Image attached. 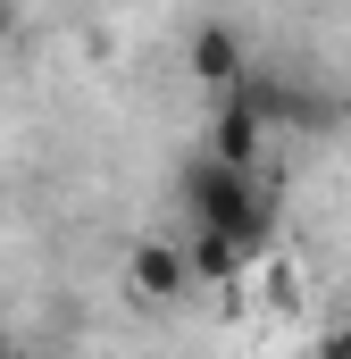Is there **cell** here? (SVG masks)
<instances>
[{"label": "cell", "mask_w": 351, "mask_h": 359, "mask_svg": "<svg viewBox=\"0 0 351 359\" xmlns=\"http://www.w3.org/2000/svg\"><path fill=\"white\" fill-rule=\"evenodd\" d=\"M8 34H17V8H8V0H0V42H8Z\"/></svg>", "instance_id": "7"}, {"label": "cell", "mask_w": 351, "mask_h": 359, "mask_svg": "<svg viewBox=\"0 0 351 359\" xmlns=\"http://www.w3.org/2000/svg\"><path fill=\"white\" fill-rule=\"evenodd\" d=\"M184 67H192L201 84L234 92L243 76H251V50H243V34H234V25H192V42H184Z\"/></svg>", "instance_id": "3"}, {"label": "cell", "mask_w": 351, "mask_h": 359, "mask_svg": "<svg viewBox=\"0 0 351 359\" xmlns=\"http://www.w3.org/2000/svg\"><path fill=\"white\" fill-rule=\"evenodd\" d=\"M260 142H267V126L251 117V109L226 100V109L209 117V159H218V168H251V176H260Z\"/></svg>", "instance_id": "4"}, {"label": "cell", "mask_w": 351, "mask_h": 359, "mask_svg": "<svg viewBox=\"0 0 351 359\" xmlns=\"http://www.w3.org/2000/svg\"><path fill=\"white\" fill-rule=\"evenodd\" d=\"M184 251H192V284H234V276L251 268V259H243V251H234L226 234H192Z\"/></svg>", "instance_id": "5"}, {"label": "cell", "mask_w": 351, "mask_h": 359, "mask_svg": "<svg viewBox=\"0 0 351 359\" xmlns=\"http://www.w3.org/2000/svg\"><path fill=\"white\" fill-rule=\"evenodd\" d=\"M318 359H351V309L326 326V334H318Z\"/></svg>", "instance_id": "6"}, {"label": "cell", "mask_w": 351, "mask_h": 359, "mask_svg": "<svg viewBox=\"0 0 351 359\" xmlns=\"http://www.w3.org/2000/svg\"><path fill=\"white\" fill-rule=\"evenodd\" d=\"M126 284H134V301H176V292L192 284V251H184L176 234H143V243L126 251Z\"/></svg>", "instance_id": "2"}, {"label": "cell", "mask_w": 351, "mask_h": 359, "mask_svg": "<svg viewBox=\"0 0 351 359\" xmlns=\"http://www.w3.org/2000/svg\"><path fill=\"white\" fill-rule=\"evenodd\" d=\"M184 201H192V217H201V234H226L251 268L267 259V234H276V201H267V184L251 168H218L209 151L184 168Z\"/></svg>", "instance_id": "1"}]
</instances>
